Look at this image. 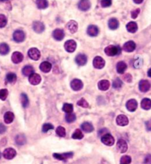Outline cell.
<instances>
[{
	"mask_svg": "<svg viewBox=\"0 0 151 164\" xmlns=\"http://www.w3.org/2000/svg\"><path fill=\"white\" fill-rule=\"evenodd\" d=\"M13 40L17 43L23 42L25 39V34L22 30H16L13 35Z\"/></svg>",
	"mask_w": 151,
	"mask_h": 164,
	"instance_id": "obj_7",
	"label": "cell"
},
{
	"mask_svg": "<svg viewBox=\"0 0 151 164\" xmlns=\"http://www.w3.org/2000/svg\"><path fill=\"white\" fill-rule=\"evenodd\" d=\"M143 65V61L142 58H137L136 59L134 60V66L136 69H139Z\"/></svg>",
	"mask_w": 151,
	"mask_h": 164,
	"instance_id": "obj_41",
	"label": "cell"
},
{
	"mask_svg": "<svg viewBox=\"0 0 151 164\" xmlns=\"http://www.w3.org/2000/svg\"><path fill=\"white\" fill-rule=\"evenodd\" d=\"M22 74L26 77H30L33 74H34V69L31 66H25L22 69Z\"/></svg>",
	"mask_w": 151,
	"mask_h": 164,
	"instance_id": "obj_29",
	"label": "cell"
},
{
	"mask_svg": "<svg viewBox=\"0 0 151 164\" xmlns=\"http://www.w3.org/2000/svg\"><path fill=\"white\" fill-rule=\"evenodd\" d=\"M87 34L91 37H96L99 34V28L95 25H90L87 29Z\"/></svg>",
	"mask_w": 151,
	"mask_h": 164,
	"instance_id": "obj_20",
	"label": "cell"
},
{
	"mask_svg": "<svg viewBox=\"0 0 151 164\" xmlns=\"http://www.w3.org/2000/svg\"><path fill=\"white\" fill-rule=\"evenodd\" d=\"M1 153L0 152V158H1Z\"/></svg>",
	"mask_w": 151,
	"mask_h": 164,
	"instance_id": "obj_58",
	"label": "cell"
},
{
	"mask_svg": "<svg viewBox=\"0 0 151 164\" xmlns=\"http://www.w3.org/2000/svg\"><path fill=\"white\" fill-rule=\"evenodd\" d=\"M141 107L144 110H150L151 108V99L148 98H144L142 100Z\"/></svg>",
	"mask_w": 151,
	"mask_h": 164,
	"instance_id": "obj_28",
	"label": "cell"
},
{
	"mask_svg": "<svg viewBox=\"0 0 151 164\" xmlns=\"http://www.w3.org/2000/svg\"><path fill=\"white\" fill-rule=\"evenodd\" d=\"M16 155V152L13 148H7L3 152V157L7 160H11Z\"/></svg>",
	"mask_w": 151,
	"mask_h": 164,
	"instance_id": "obj_5",
	"label": "cell"
},
{
	"mask_svg": "<svg viewBox=\"0 0 151 164\" xmlns=\"http://www.w3.org/2000/svg\"><path fill=\"white\" fill-rule=\"evenodd\" d=\"M39 68H40V70L42 72H44V73H48L52 69V65H51L50 63L47 62V61H44V62H42Z\"/></svg>",
	"mask_w": 151,
	"mask_h": 164,
	"instance_id": "obj_23",
	"label": "cell"
},
{
	"mask_svg": "<svg viewBox=\"0 0 151 164\" xmlns=\"http://www.w3.org/2000/svg\"><path fill=\"white\" fill-rule=\"evenodd\" d=\"M139 13H140V9H139V8L133 10V11L131 12V17H132V19H136L137 16H138V15L139 14Z\"/></svg>",
	"mask_w": 151,
	"mask_h": 164,
	"instance_id": "obj_49",
	"label": "cell"
},
{
	"mask_svg": "<svg viewBox=\"0 0 151 164\" xmlns=\"http://www.w3.org/2000/svg\"><path fill=\"white\" fill-rule=\"evenodd\" d=\"M110 87L109 81L106 79H102L98 82V88L101 91H107Z\"/></svg>",
	"mask_w": 151,
	"mask_h": 164,
	"instance_id": "obj_25",
	"label": "cell"
},
{
	"mask_svg": "<svg viewBox=\"0 0 151 164\" xmlns=\"http://www.w3.org/2000/svg\"><path fill=\"white\" fill-rule=\"evenodd\" d=\"M54 157L57 160H66L67 159L71 158L73 156V153L72 152H66L62 153V154H58V153H54L53 154Z\"/></svg>",
	"mask_w": 151,
	"mask_h": 164,
	"instance_id": "obj_10",
	"label": "cell"
},
{
	"mask_svg": "<svg viewBox=\"0 0 151 164\" xmlns=\"http://www.w3.org/2000/svg\"><path fill=\"white\" fill-rule=\"evenodd\" d=\"M7 23V19L4 15L0 14V28L4 27Z\"/></svg>",
	"mask_w": 151,
	"mask_h": 164,
	"instance_id": "obj_43",
	"label": "cell"
},
{
	"mask_svg": "<svg viewBox=\"0 0 151 164\" xmlns=\"http://www.w3.org/2000/svg\"><path fill=\"white\" fill-rule=\"evenodd\" d=\"M101 141L105 145L107 146H112L114 144V138L111 134L107 133L105 135H102V137L101 138Z\"/></svg>",
	"mask_w": 151,
	"mask_h": 164,
	"instance_id": "obj_4",
	"label": "cell"
},
{
	"mask_svg": "<svg viewBox=\"0 0 151 164\" xmlns=\"http://www.w3.org/2000/svg\"><path fill=\"white\" fill-rule=\"evenodd\" d=\"M120 26V22L115 18H111L108 21V27L112 30H115Z\"/></svg>",
	"mask_w": 151,
	"mask_h": 164,
	"instance_id": "obj_24",
	"label": "cell"
},
{
	"mask_svg": "<svg viewBox=\"0 0 151 164\" xmlns=\"http://www.w3.org/2000/svg\"><path fill=\"white\" fill-rule=\"evenodd\" d=\"M121 52V49L119 46H114V45H110L105 47V53L106 55L110 57H114L116 55H120Z\"/></svg>",
	"mask_w": 151,
	"mask_h": 164,
	"instance_id": "obj_1",
	"label": "cell"
},
{
	"mask_svg": "<svg viewBox=\"0 0 151 164\" xmlns=\"http://www.w3.org/2000/svg\"><path fill=\"white\" fill-rule=\"evenodd\" d=\"M106 132H108V130H106V129H102L101 130H99V135H105V134H107Z\"/></svg>",
	"mask_w": 151,
	"mask_h": 164,
	"instance_id": "obj_54",
	"label": "cell"
},
{
	"mask_svg": "<svg viewBox=\"0 0 151 164\" xmlns=\"http://www.w3.org/2000/svg\"><path fill=\"white\" fill-rule=\"evenodd\" d=\"M105 62L104 61V59L101 57L97 56L95 57L93 61V66L95 69H102V68L105 66Z\"/></svg>",
	"mask_w": 151,
	"mask_h": 164,
	"instance_id": "obj_6",
	"label": "cell"
},
{
	"mask_svg": "<svg viewBox=\"0 0 151 164\" xmlns=\"http://www.w3.org/2000/svg\"><path fill=\"white\" fill-rule=\"evenodd\" d=\"M36 4L39 9H45L48 7L47 0H36Z\"/></svg>",
	"mask_w": 151,
	"mask_h": 164,
	"instance_id": "obj_35",
	"label": "cell"
},
{
	"mask_svg": "<svg viewBox=\"0 0 151 164\" xmlns=\"http://www.w3.org/2000/svg\"><path fill=\"white\" fill-rule=\"evenodd\" d=\"M135 49L136 43L133 40H129V41L126 42L122 47V49L126 52H132L135 50Z\"/></svg>",
	"mask_w": 151,
	"mask_h": 164,
	"instance_id": "obj_11",
	"label": "cell"
},
{
	"mask_svg": "<svg viewBox=\"0 0 151 164\" xmlns=\"http://www.w3.org/2000/svg\"><path fill=\"white\" fill-rule=\"evenodd\" d=\"M83 87V83L79 79H75L71 82V88L75 91H81Z\"/></svg>",
	"mask_w": 151,
	"mask_h": 164,
	"instance_id": "obj_9",
	"label": "cell"
},
{
	"mask_svg": "<svg viewBox=\"0 0 151 164\" xmlns=\"http://www.w3.org/2000/svg\"><path fill=\"white\" fill-rule=\"evenodd\" d=\"M131 163V157L128 155H124L121 157L120 164H130Z\"/></svg>",
	"mask_w": 151,
	"mask_h": 164,
	"instance_id": "obj_44",
	"label": "cell"
},
{
	"mask_svg": "<svg viewBox=\"0 0 151 164\" xmlns=\"http://www.w3.org/2000/svg\"><path fill=\"white\" fill-rule=\"evenodd\" d=\"M7 1V0H0V1Z\"/></svg>",
	"mask_w": 151,
	"mask_h": 164,
	"instance_id": "obj_57",
	"label": "cell"
},
{
	"mask_svg": "<svg viewBox=\"0 0 151 164\" xmlns=\"http://www.w3.org/2000/svg\"><path fill=\"white\" fill-rule=\"evenodd\" d=\"M146 125V128L148 131H151V120H149V121H146L145 123Z\"/></svg>",
	"mask_w": 151,
	"mask_h": 164,
	"instance_id": "obj_53",
	"label": "cell"
},
{
	"mask_svg": "<svg viewBox=\"0 0 151 164\" xmlns=\"http://www.w3.org/2000/svg\"><path fill=\"white\" fill-rule=\"evenodd\" d=\"M6 130H7V128H6L5 126L3 124H1V123H0V134L4 133L6 131Z\"/></svg>",
	"mask_w": 151,
	"mask_h": 164,
	"instance_id": "obj_51",
	"label": "cell"
},
{
	"mask_svg": "<svg viewBox=\"0 0 151 164\" xmlns=\"http://www.w3.org/2000/svg\"><path fill=\"white\" fill-rule=\"evenodd\" d=\"M151 85L150 83V82L147 80H145V79H142L139 82V88L140 91L143 93L147 92L150 89Z\"/></svg>",
	"mask_w": 151,
	"mask_h": 164,
	"instance_id": "obj_8",
	"label": "cell"
},
{
	"mask_svg": "<svg viewBox=\"0 0 151 164\" xmlns=\"http://www.w3.org/2000/svg\"><path fill=\"white\" fill-rule=\"evenodd\" d=\"M64 48L66 52H74L77 48V43L74 40H69L65 42Z\"/></svg>",
	"mask_w": 151,
	"mask_h": 164,
	"instance_id": "obj_2",
	"label": "cell"
},
{
	"mask_svg": "<svg viewBox=\"0 0 151 164\" xmlns=\"http://www.w3.org/2000/svg\"><path fill=\"white\" fill-rule=\"evenodd\" d=\"M126 29L129 33H134L136 32L137 30H138V26H137V24L136 22H131L128 24H127Z\"/></svg>",
	"mask_w": 151,
	"mask_h": 164,
	"instance_id": "obj_26",
	"label": "cell"
},
{
	"mask_svg": "<svg viewBox=\"0 0 151 164\" xmlns=\"http://www.w3.org/2000/svg\"><path fill=\"white\" fill-rule=\"evenodd\" d=\"M123 79L127 82H131V81H132V76L130 74H125L123 76Z\"/></svg>",
	"mask_w": 151,
	"mask_h": 164,
	"instance_id": "obj_50",
	"label": "cell"
},
{
	"mask_svg": "<svg viewBox=\"0 0 151 164\" xmlns=\"http://www.w3.org/2000/svg\"><path fill=\"white\" fill-rule=\"evenodd\" d=\"M21 102L24 108H27L29 105V99L25 94H21Z\"/></svg>",
	"mask_w": 151,
	"mask_h": 164,
	"instance_id": "obj_36",
	"label": "cell"
},
{
	"mask_svg": "<svg viewBox=\"0 0 151 164\" xmlns=\"http://www.w3.org/2000/svg\"><path fill=\"white\" fill-rule=\"evenodd\" d=\"M76 120V116L75 114L72 113H67L66 116V121H67L68 123H72Z\"/></svg>",
	"mask_w": 151,
	"mask_h": 164,
	"instance_id": "obj_39",
	"label": "cell"
},
{
	"mask_svg": "<svg viewBox=\"0 0 151 164\" xmlns=\"http://www.w3.org/2000/svg\"><path fill=\"white\" fill-rule=\"evenodd\" d=\"M9 51H10V47L7 43H0V54L1 55H7V54H8Z\"/></svg>",
	"mask_w": 151,
	"mask_h": 164,
	"instance_id": "obj_32",
	"label": "cell"
},
{
	"mask_svg": "<svg viewBox=\"0 0 151 164\" xmlns=\"http://www.w3.org/2000/svg\"><path fill=\"white\" fill-rule=\"evenodd\" d=\"M117 124L120 126H126L128 124V118L125 115H120L117 116Z\"/></svg>",
	"mask_w": 151,
	"mask_h": 164,
	"instance_id": "obj_22",
	"label": "cell"
},
{
	"mask_svg": "<svg viewBox=\"0 0 151 164\" xmlns=\"http://www.w3.org/2000/svg\"><path fill=\"white\" fill-rule=\"evenodd\" d=\"M54 127L52 124H49V123H46V124H44L43 125V127H42V131L44 132H48L49 130H52V129H53Z\"/></svg>",
	"mask_w": 151,
	"mask_h": 164,
	"instance_id": "obj_47",
	"label": "cell"
},
{
	"mask_svg": "<svg viewBox=\"0 0 151 164\" xmlns=\"http://www.w3.org/2000/svg\"><path fill=\"white\" fill-rule=\"evenodd\" d=\"M14 119V114L12 112H6L4 115V121L6 124H10Z\"/></svg>",
	"mask_w": 151,
	"mask_h": 164,
	"instance_id": "obj_27",
	"label": "cell"
},
{
	"mask_svg": "<svg viewBox=\"0 0 151 164\" xmlns=\"http://www.w3.org/2000/svg\"><path fill=\"white\" fill-rule=\"evenodd\" d=\"M91 7L89 0H81L78 3V8L83 11H86Z\"/></svg>",
	"mask_w": 151,
	"mask_h": 164,
	"instance_id": "obj_14",
	"label": "cell"
},
{
	"mask_svg": "<svg viewBox=\"0 0 151 164\" xmlns=\"http://www.w3.org/2000/svg\"><path fill=\"white\" fill-rule=\"evenodd\" d=\"M143 1L144 0H134V1L136 4H141V3L143 2Z\"/></svg>",
	"mask_w": 151,
	"mask_h": 164,
	"instance_id": "obj_55",
	"label": "cell"
},
{
	"mask_svg": "<svg viewBox=\"0 0 151 164\" xmlns=\"http://www.w3.org/2000/svg\"><path fill=\"white\" fill-rule=\"evenodd\" d=\"M63 111L66 113H71L73 111V105L72 104L65 103L63 106Z\"/></svg>",
	"mask_w": 151,
	"mask_h": 164,
	"instance_id": "obj_38",
	"label": "cell"
},
{
	"mask_svg": "<svg viewBox=\"0 0 151 164\" xmlns=\"http://www.w3.org/2000/svg\"><path fill=\"white\" fill-rule=\"evenodd\" d=\"M81 128L86 132H91L94 130V127L89 122H84L81 125Z\"/></svg>",
	"mask_w": 151,
	"mask_h": 164,
	"instance_id": "obj_31",
	"label": "cell"
},
{
	"mask_svg": "<svg viewBox=\"0 0 151 164\" xmlns=\"http://www.w3.org/2000/svg\"><path fill=\"white\" fill-rule=\"evenodd\" d=\"M16 143L18 144V145L19 146H22L24 145V144L26 143V138H25V136L24 135H22V134H19V135H18L16 137Z\"/></svg>",
	"mask_w": 151,
	"mask_h": 164,
	"instance_id": "obj_33",
	"label": "cell"
},
{
	"mask_svg": "<svg viewBox=\"0 0 151 164\" xmlns=\"http://www.w3.org/2000/svg\"><path fill=\"white\" fill-rule=\"evenodd\" d=\"M28 56L33 61H38L41 57V52L37 48H31L28 52Z\"/></svg>",
	"mask_w": 151,
	"mask_h": 164,
	"instance_id": "obj_3",
	"label": "cell"
},
{
	"mask_svg": "<svg viewBox=\"0 0 151 164\" xmlns=\"http://www.w3.org/2000/svg\"><path fill=\"white\" fill-rule=\"evenodd\" d=\"M66 27L71 33H75L78 31V25L75 21L72 20L68 22V24L66 25Z\"/></svg>",
	"mask_w": 151,
	"mask_h": 164,
	"instance_id": "obj_18",
	"label": "cell"
},
{
	"mask_svg": "<svg viewBox=\"0 0 151 164\" xmlns=\"http://www.w3.org/2000/svg\"><path fill=\"white\" fill-rule=\"evenodd\" d=\"M83 138V134L82 133L81 130L80 129H77L74 133L72 134V138L73 139H78V140H81Z\"/></svg>",
	"mask_w": 151,
	"mask_h": 164,
	"instance_id": "obj_37",
	"label": "cell"
},
{
	"mask_svg": "<svg viewBox=\"0 0 151 164\" xmlns=\"http://www.w3.org/2000/svg\"><path fill=\"white\" fill-rule=\"evenodd\" d=\"M147 75H148V77H151V68L150 69L148 70V72H147Z\"/></svg>",
	"mask_w": 151,
	"mask_h": 164,
	"instance_id": "obj_56",
	"label": "cell"
},
{
	"mask_svg": "<svg viewBox=\"0 0 151 164\" xmlns=\"http://www.w3.org/2000/svg\"><path fill=\"white\" fill-rule=\"evenodd\" d=\"M12 61H13L14 64H20L24 59V56L21 52H13V55H12Z\"/></svg>",
	"mask_w": 151,
	"mask_h": 164,
	"instance_id": "obj_19",
	"label": "cell"
},
{
	"mask_svg": "<svg viewBox=\"0 0 151 164\" xmlns=\"http://www.w3.org/2000/svg\"><path fill=\"white\" fill-rule=\"evenodd\" d=\"M41 81V77L38 74L34 73L29 77V82L33 85H38Z\"/></svg>",
	"mask_w": 151,
	"mask_h": 164,
	"instance_id": "obj_17",
	"label": "cell"
},
{
	"mask_svg": "<svg viewBox=\"0 0 151 164\" xmlns=\"http://www.w3.org/2000/svg\"><path fill=\"white\" fill-rule=\"evenodd\" d=\"M56 133L58 136L65 137V135H66V130H65L64 127L59 126V127H57Z\"/></svg>",
	"mask_w": 151,
	"mask_h": 164,
	"instance_id": "obj_42",
	"label": "cell"
},
{
	"mask_svg": "<svg viewBox=\"0 0 151 164\" xmlns=\"http://www.w3.org/2000/svg\"><path fill=\"white\" fill-rule=\"evenodd\" d=\"M78 105H79L80 107H82V108H87L89 107V103L85 99H81L78 102Z\"/></svg>",
	"mask_w": 151,
	"mask_h": 164,
	"instance_id": "obj_46",
	"label": "cell"
},
{
	"mask_svg": "<svg viewBox=\"0 0 151 164\" xmlns=\"http://www.w3.org/2000/svg\"><path fill=\"white\" fill-rule=\"evenodd\" d=\"M52 36H53L54 38L56 40H62L63 39V38H64L65 34L63 30L56 29L52 33Z\"/></svg>",
	"mask_w": 151,
	"mask_h": 164,
	"instance_id": "obj_21",
	"label": "cell"
},
{
	"mask_svg": "<svg viewBox=\"0 0 151 164\" xmlns=\"http://www.w3.org/2000/svg\"><path fill=\"white\" fill-rule=\"evenodd\" d=\"M112 85L116 89H119V88H120L122 86V81L121 80L120 78H117V79L114 80Z\"/></svg>",
	"mask_w": 151,
	"mask_h": 164,
	"instance_id": "obj_40",
	"label": "cell"
},
{
	"mask_svg": "<svg viewBox=\"0 0 151 164\" xmlns=\"http://www.w3.org/2000/svg\"><path fill=\"white\" fill-rule=\"evenodd\" d=\"M6 79L9 83H14L17 79L16 74L14 73H8L6 76Z\"/></svg>",
	"mask_w": 151,
	"mask_h": 164,
	"instance_id": "obj_34",
	"label": "cell"
},
{
	"mask_svg": "<svg viewBox=\"0 0 151 164\" xmlns=\"http://www.w3.org/2000/svg\"><path fill=\"white\" fill-rule=\"evenodd\" d=\"M8 96V91L7 89L0 90V99L1 100H5Z\"/></svg>",
	"mask_w": 151,
	"mask_h": 164,
	"instance_id": "obj_45",
	"label": "cell"
},
{
	"mask_svg": "<svg viewBox=\"0 0 151 164\" xmlns=\"http://www.w3.org/2000/svg\"><path fill=\"white\" fill-rule=\"evenodd\" d=\"M117 147L119 151L122 153L126 152V151L128 150V144H127L126 141L123 139H120L117 141Z\"/></svg>",
	"mask_w": 151,
	"mask_h": 164,
	"instance_id": "obj_15",
	"label": "cell"
},
{
	"mask_svg": "<svg viewBox=\"0 0 151 164\" xmlns=\"http://www.w3.org/2000/svg\"><path fill=\"white\" fill-rule=\"evenodd\" d=\"M127 69V64L123 61H120L117 64V72L119 74H123Z\"/></svg>",
	"mask_w": 151,
	"mask_h": 164,
	"instance_id": "obj_30",
	"label": "cell"
},
{
	"mask_svg": "<svg viewBox=\"0 0 151 164\" xmlns=\"http://www.w3.org/2000/svg\"><path fill=\"white\" fill-rule=\"evenodd\" d=\"M137 107H138V103H137L136 100V99H130L126 103V108L131 112H134L136 110Z\"/></svg>",
	"mask_w": 151,
	"mask_h": 164,
	"instance_id": "obj_13",
	"label": "cell"
},
{
	"mask_svg": "<svg viewBox=\"0 0 151 164\" xmlns=\"http://www.w3.org/2000/svg\"><path fill=\"white\" fill-rule=\"evenodd\" d=\"M100 4L102 7H108L111 5L112 1H111V0H101Z\"/></svg>",
	"mask_w": 151,
	"mask_h": 164,
	"instance_id": "obj_48",
	"label": "cell"
},
{
	"mask_svg": "<svg viewBox=\"0 0 151 164\" xmlns=\"http://www.w3.org/2000/svg\"><path fill=\"white\" fill-rule=\"evenodd\" d=\"M144 164H151V155H148L144 159Z\"/></svg>",
	"mask_w": 151,
	"mask_h": 164,
	"instance_id": "obj_52",
	"label": "cell"
},
{
	"mask_svg": "<svg viewBox=\"0 0 151 164\" xmlns=\"http://www.w3.org/2000/svg\"><path fill=\"white\" fill-rule=\"evenodd\" d=\"M33 30L37 33H41L44 31L45 26L42 22H35L33 25Z\"/></svg>",
	"mask_w": 151,
	"mask_h": 164,
	"instance_id": "obj_16",
	"label": "cell"
},
{
	"mask_svg": "<svg viewBox=\"0 0 151 164\" xmlns=\"http://www.w3.org/2000/svg\"><path fill=\"white\" fill-rule=\"evenodd\" d=\"M87 56L84 54H79V55H77L76 58H75V62L78 64V66H82L86 65V64L87 63Z\"/></svg>",
	"mask_w": 151,
	"mask_h": 164,
	"instance_id": "obj_12",
	"label": "cell"
}]
</instances>
